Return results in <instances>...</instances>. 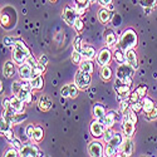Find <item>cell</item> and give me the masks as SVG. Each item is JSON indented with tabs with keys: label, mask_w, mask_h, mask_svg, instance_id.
<instances>
[{
	"label": "cell",
	"mask_w": 157,
	"mask_h": 157,
	"mask_svg": "<svg viewBox=\"0 0 157 157\" xmlns=\"http://www.w3.org/2000/svg\"><path fill=\"white\" fill-rule=\"evenodd\" d=\"M138 43L137 34L133 29H127L122 33L120 40H118V48L122 50H128V49H135Z\"/></svg>",
	"instance_id": "6da1fadb"
},
{
	"label": "cell",
	"mask_w": 157,
	"mask_h": 157,
	"mask_svg": "<svg viewBox=\"0 0 157 157\" xmlns=\"http://www.w3.org/2000/svg\"><path fill=\"white\" fill-rule=\"evenodd\" d=\"M28 57H30V50L21 40H15L13 45V59L18 64H23L27 62Z\"/></svg>",
	"instance_id": "7a4b0ae2"
},
{
	"label": "cell",
	"mask_w": 157,
	"mask_h": 157,
	"mask_svg": "<svg viewBox=\"0 0 157 157\" xmlns=\"http://www.w3.org/2000/svg\"><path fill=\"white\" fill-rule=\"evenodd\" d=\"M135 73V68L133 67H131V65L127 63H121L118 65V68H117V79H120L122 83L127 84L131 87V84H132V75Z\"/></svg>",
	"instance_id": "3957f363"
},
{
	"label": "cell",
	"mask_w": 157,
	"mask_h": 157,
	"mask_svg": "<svg viewBox=\"0 0 157 157\" xmlns=\"http://www.w3.org/2000/svg\"><path fill=\"white\" fill-rule=\"evenodd\" d=\"M74 83L77 84V87L79 88V89H86L90 84V74L79 69V71L77 72V74H75Z\"/></svg>",
	"instance_id": "277c9868"
},
{
	"label": "cell",
	"mask_w": 157,
	"mask_h": 157,
	"mask_svg": "<svg viewBox=\"0 0 157 157\" xmlns=\"http://www.w3.org/2000/svg\"><path fill=\"white\" fill-rule=\"evenodd\" d=\"M78 18V11L71 6H65L63 10V19L68 25H74L75 20Z\"/></svg>",
	"instance_id": "5b68a950"
},
{
	"label": "cell",
	"mask_w": 157,
	"mask_h": 157,
	"mask_svg": "<svg viewBox=\"0 0 157 157\" xmlns=\"http://www.w3.org/2000/svg\"><path fill=\"white\" fill-rule=\"evenodd\" d=\"M135 124H136V123H135L133 121L129 120L128 113H127V111H126L124 114H123V132H124V135H126L127 137H132V136H133L135 129H136Z\"/></svg>",
	"instance_id": "8992f818"
},
{
	"label": "cell",
	"mask_w": 157,
	"mask_h": 157,
	"mask_svg": "<svg viewBox=\"0 0 157 157\" xmlns=\"http://www.w3.org/2000/svg\"><path fill=\"white\" fill-rule=\"evenodd\" d=\"M111 59H112V53H111V50L108 48H103V49H101L98 52V54H97L98 64H101V65H108Z\"/></svg>",
	"instance_id": "52a82bcc"
},
{
	"label": "cell",
	"mask_w": 157,
	"mask_h": 157,
	"mask_svg": "<svg viewBox=\"0 0 157 157\" xmlns=\"http://www.w3.org/2000/svg\"><path fill=\"white\" fill-rule=\"evenodd\" d=\"M18 73L23 81H29L33 78V67L28 63H23L18 69Z\"/></svg>",
	"instance_id": "ba28073f"
},
{
	"label": "cell",
	"mask_w": 157,
	"mask_h": 157,
	"mask_svg": "<svg viewBox=\"0 0 157 157\" xmlns=\"http://www.w3.org/2000/svg\"><path fill=\"white\" fill-rule=\"evenodd\" d=\"M38 153H39L38 148L33 145H24L19 150V155L21 157H34V156H38Z\"/></svg>",
	"instance_id": "9c48e42d"
},
{
	"label": "cell",
	"mask_w": 157,
	"mask_h": 157,
	"mask_svg": "<svg viewBox=\"0 0 157 157\" xmlns=\"http://www.w3.org/2000/svg\"><path fill=\"white\" fill-rule=\"evenodd\" d=\"M120 150L121 152L124 155V156H131L133 152V142L131 140V137H127L122 141L121 146H120Z\"/></svg>",
	"instance_id": "30bf717a"
},
{
	"label": "cell",
	"mask_w": 157,
	"mask_h": 157,
	"mask_svg": "<svg viewBox=\"0 0 157 157\" xmlns=\"http://www.w3.org/2000/svg\"><path fill=\"white\" fill-rule=\"evenodd\" d=\"M114 89H116L117 94H118V99H121L122 97L124 98L126 96H128V94H129V86H127V84L122 83L120 79H117L116 86H114Z\"/></svg>",
	"instance_id": "8fae6325"
},
{
	"label": "cell",
	"mask_w": 157,
	"mask_h": 157,
	"mask_svg": "<svg viewBox=\"0 0 157 157\" xmlns=\"http://www.w3.org/2000/svg\"><path fill=\"white\" fill-rule=\"evenodd\" d=\"M104 132V124L101 123L98 120L97 121H93L90 123V133H92L93 137H101Z\"/></svg>",
	"instance_id": "7c38bea8"
},
{
	"label": "cell",
	"mask_w": 157,
	"mask_h": 157,
	"mask_svg": "<svg viewBox=\"0 0 157 157\" xmlns=\"http://www.w3.org/2000/svg\"><path fill=\"white\" fill-rule=\"evenodd\" d=\"M126 63H128L131 67H133L135 69L138 68V59L136 56L135 49H128L126 50Z\"/></svg>",
	"instance_id": "4fadbf2b"
},
{
	"label": "cell",
	"mask_w": 157,
	"mask_h": 157,
	"mask_svg": "<svg viewBox=\"0 0 157 157\" xmlns=\"http://www.w3.org/2000/svg\"><path fill=\"white\" fill-rule=\"evenodd\" d=\"M88 152L90 156L93 157H101L103 156V147L99 142H90L89 146H88Z\"/></svg>",
	"instance_id": "5bb4252c"
},
{
	"label": "cell",
	"mask_w": 157,
	"mask_h": 157,
	"mask_svg": "<svg viewBox=\"0 0 157 157\" xmlns=\"http://www.w3.org/2000/svg\"><path fill=\"white\" fill-rule=\"evenodd\" d=\"M3 74L5 78H11L15 74V65L13 62H6L3 67Z\"/></svg>",
	"instance_id": "9a60e30c"
},
{
	"label": "cell",
	"mask_w": 157,
	"mask_h": 157,
	"mask_svg": "<svg viewBox=\"0 0 157 157\" xmlns=\"http://www.w3.org/2000/svg\"><path fill=\"white\" fill-rule=\"evenodd\" d=\"M101 123H103L104 126H107V127H112L114 124V121H116V113L114 112H109L107 113L104 117H102V118L98 120Z\"/></svg>",
	"instance_id": "2e32d148"
},
{
	"label": "cell",
	"mask_w": 157,
	"mask_h": 157,
	"mask_svg": "<svg viewBox=\"0 0 157 157\" xmlns=\"http://www.w3.org/2000/svg\"><path fill=\"white\" fill-rule=\"evenodd\" d=\"M24 101H21L19 97H17V96H14L11 99H10V106L15 109V112H18V113H20L23 109H24Z\"/></svg>",
	"instance_id": "e0dca14e"
},
{
	"label": "cell",
	"mask_w": 157,
	"mask_h": 157,
	"mask_svg": "<svg viewBox=\"0 0 157 157\" xmlns=\"http://www.w3.org/2000/svg\"><path fill=\"white\" fill-rule=\"evenodd\" d=\"M112 19V14H111V11L106 8H103L98 11V20L102 23V24H106L108 23L109 20Z\"/></svg>",
	"instance_id": "ac0fdd59"
},
{
	"label": "cell",
	"mask_w": 157,
	"mask_h": 157,
	"mask_svg": "<svg viewBox=\"0 0 157 157\" xmlns=\"http://www.w3.org/2000/svg\"><path fill=\"white\" fill-rule=\"evenodd\" d=\"M52 101L47 97V96H43L40 99H39V103H38V107H39V109L40 111H43V112H47V111H49L50 108H52Z\"/></svg>",
	"instance_id": "d6986e66"
},
{
	"label": "cell",
	"mask_w": 157,
	"mask_h": 157,
	"mask_svg": "<svg viewBox=\"0 0 157 157\" xmlns=\"http://www.w3.org/2000/svg\"><path fill=\"white\" fill-rule=\"evenodd\" d=\"M30 86H32V89H35V90H39L42 89L43 86H44V79L42 75H36V77H33L30 79Z\"/></svg>",
	"instance_id": "ffe728a7"
},
{
	"label": "cell",
	"mask_w": 157,
	"mask_h": 157,
	"mask_svg": "<svg viewBox=\"0 0 157 157\" xmlns=\"http://www.w3.org/2000/svg\"><path fill=\"white\" fill-rule=\"evenodd\" d=\"M81 54H82V57L86 58V59H93L94 57H97L96 50H94V48H92V47H83L82 50H81Z\"/></svg>",
	"instance_id": "44dd1931"
},
{
	"label": "cell",
	"mask_w": 157,
	"mask_h": 157,
	"mask_svg": "<svg viewBox=\"0 0 157 157\" xmlns=\"http://www.w3.org/2000/svg\"><path fill=\"white\" fill-rule=\"evenodd\" d=\"M142 109H143V112H145V113H150L152 109H155L153 101L145 96V97H143V99H142Z\"/></svg>",
	"instance_id": "7402d4cb"
},
{
	"label": "cell",
	"mask_w": 157,
	"mask_h": 157,
	"mask_svg": "<svg viewBox=\"0 0 157 157\" xmlns=\"http://www.w3.org/2000/svg\"><path fill=\"white\" fill-rule=\"evenodd\" d=\"M99 77L103 81H109L112 77V69L108 67V65H101L99 69Z\"/></svg>",
	"instance_id": "603a6c76"
},
{
	"label": "cell",
	"mask_w": 157,
	"mask_h": 157,
	"mask_svg": "<svg viewBox=\"0 0 157 157\" xmlns=\"http://www.w3.org/2000/svg\"><path fill=\"white\" fill-rule=\"evenodd\" d=\"M122 141H123L122 135H120V133H114V135H113V137L108 141V145H109V146H112V147H116V148H120Z\"/></svg>",
	"instance_id": "cb8c5ba5"
},
{
	"label": "cell",
	"mask_w": 157,
	"mask_h": 157,
	"mask_svg": "<svg viewBox=\"0 0 157 157\" xmlns=\"http://www.w3.org/2000/svg\"><path fill=\"white\" fill-rule=\"evenodd\" d=\"M79 69L81 71H83V72H86V73H93V71H94V67H93V63L92 62H89V59H87V60H83V62H81V64H79Z\"/></svg>",
	"instance_id": "d4e9b609"
},
{
	"label": "cell",
	"mask_w": 157,
	"mask_h": 157,
	"mask_svg": "<svg viewBox=\"0 0 157 157\" xmlns=\"http://www.w3.org/2000/svg\"><path fill=\"white\" fill-rule=\"evenodd\" d=\"M113 57H114V60H116L117 63H120V64L126 62V53H124V50H122L121 48H118V49L114 50Z\"/></svg>",
	"instance_id": "484cf974"
},
{
	"label": "cell",
	"mask_w": 157,
	"mask_h": 157,
	"mask_svg": "<svg viewBox=\"0 0 157 157\" xmlns=\"http://www.w3.org/2000/svg\"><path fill=\"white\" fill-rule=\"evenodd\" d=\"M93 116L96 117L97 120H99V118H102V117L106 116V111H104V108L102 106L96 104V106L93 107Z\"/></svg>",
	"instance_id": "4316f807"
},
{
	"label": "cell",
	"mask_w": 157,
	"mask_h": 157,
	"mask_svg": "<svg viewBox=\"0 0 157 157\" xmlns=\"http://www.w3.org/2000/svg\"><path fill=\"white\" fill-rule=\"evenodd\" d=\"M44 72H45V64L38 63V64L35 65V67L33 68V77H36V75H42Z\"/></svg>",
	"instance_id": "83f0119b"
},
{
	"label": "cell",
	"mask_w": 157,
	"mask_h": 157,
	"mask_svg": "<svg viewBox=\"0 0 157 157\" xmlns=\"http://www.w3.org/2000/svg\"><path fill=\"white\" fill-rule=\"evenodd\" d=\"M10 126H11V122L6 118V117H2V123H0V129H2V132L5 133L8 129H10Z\"/></svg>",
	"instance_id": "f1b7e54d"
},
{
	"label": "cell",
	"mask_w": 157,
	"mask_h": 157,
	"mask_svg": "<svg viewBox=\"0 0 157 157\" xmlns=\"http://www.w3.org/2000/svg\"><path fill=\"white\" fill-rule=\"evenodd\" d=\"M43 136H44V132H43V128L42 127H35V129H34V140L36 141V142H40L42 140H43Z\"/></svg>",
	"instance_id": "f546056e"
},
{
	"label": "cell",
	"mask_w": 157,
	"mask_h": 157,
	"mask_svg": "<svg viewBox=\"0 0 157 157\" xmlns=\"http://www.w3.org/2000/svg\"><path fill=\"white\" fill-rule=\"evenodd\" d=\"M106 43H107L108 47L114 45V43H116V34L113 32H108L107 33V35H106Z\"/></svg>",
	"instance_id": "4dcf8cb0"
},
{
	"label": "cell",
	"mask_w": 157,
	"mask_h": 157,
	"mask_svg": "<svg viewBox=\"0 0 157 157\" xmlns=\"http://www.w3.org/2000/svg\"><path fill=\"white\" fill-rule=\"evenodd\" d=\"M21 88H23V83H20V82H14V83H13V86H11V92H13V94L18 96V93L21 90Z\"/></svg>",
	"instance_id": "1f68e13d"
},
{
	"label": "cell",
	"mask_w": 157,
	"mask_h": 157,
	"mask_svg": "<svg viewBox=\"0 0 157 157\" xmlns=\"http://www.w3.org/2000/svg\"><path fill=\"white\" fill-rule=\"evenodd\" d=\"M78 89H79V88H78L77 87V84L74 83H71L69 84V97L71 98H77V96H78Z\"/></svg>",
	"instance_id": "d6a6232c"
},
{
	"label": "cell",
	"mask_w": 157,
	"mask_h": 157,
	"mask_svg": "<svg viewBox=\"0 0 157 157\" xmlns=\"http://www.w3.org/2000/svg\"><path fill=\"white\" fill-rule=\"evenodd\" d=\"M74 29H75V32L77 33H81L82 30H83V28H84V24H83V20L81 19V18H77V20H75V23H74Z\"/></svg>",
	"instance_id": "836d02e7"
},
{
	"label": "cell",
	"mask_w": 157,
	"mask_h": 157,
	"mask_svg": "<svg viewBox=\"0 0 157 157\" xmlns=\"http://www.w3.org/2000/svg\"><path fill=\"white\" fill-rule=\"evenodd\" d=\"M72 60L75 64H81V62H82V54H81V52L74 50L73 54H72Z\"/></svg>",
	"instance_id": "e575fe53"
},
{
	"label": "cell",
	"mask_w": 157,
	"mask_h": 157,
	"mask_svg": "<svg viewBox=\"0 0 157 157\" xmlns=\"http://www.w3.org/2000/svg\"><path fill=\"white\" fill-rule=\"evenodd\" d=\"M113 135H114V133H113L112 128H111V127H108L107 129H104V132H103V140L108 142V141H109V140L113 137Z\"/></svg>",
	"instance_id": "d590c367"
},
{
	"label": "cell",
	"mask_w": 157,
	"mask_h": 157,
	"mask_svg": "<svg viewBox=\"0 0 157 157\" xmlns=\"http://www.w3.org/2000/svg\"><path fill=\"white\" fill-rule=\"evenodd\" d=\"M157 0H141V5L143 8H153L156 6Z\"/></svg>",
	"instance_id": "8d00e7d4"
},
{
	"label": "cell",
	"mask_w": 157,
	"mask_h": 157,
	"mask_svg": "<svg viewBox=\"0 0 157 157\" xmlns=\"http://www.w3.org/2000/svg\"><path fill=\"white\" fill-rule=\"evenodd\" d=\"M73 47H74V50H78V52H81L83 45H82V38L81 36H77L74 39V43H73Z\"/></svg>",
	"instance_id": "74e56055"
},
{
	"label": "cell",
	"mask_w": 157,
	"mask_h": 157,
	"mask_svg": "<svg viewBox=\"0 0 157 157\" xmlns=\"http://www.w3.org/2000/svg\"><path fill=\"white\" fill-rule=\"evenodd\" d=\"M25 118H27V116H25V114H15L14 116V118H13L11 120V124H18V123H20L21 121H24Z\"/></svg>",
	"instance_id": "f35d334b"
},
{
	"label": "cell",
	"mask_w": 157,
	"mask_h": 157,
	"mask_svg": "<svg viewBox=\"0 0 157 157\" xmlns=\"http://www.w3.org/2000/svg\"><path fill=\"white\" fill-rule=\"evenodd\" d=\"M129 108L132 109V111H135L136 113H138L141 109H142V102H133V103H131V106H129Z\"/></svg>",
	"instance_id": "ab89813d"
},
{
	"label": "cell",
	"mask_w": 157,
	"mask_h": 157,
	"mask_svg": "<svg viewBox=\"0 0 157 157\" xmlns=\"http://www.w3.org/2000/svg\"><path fill=\"white\" fill-rule=\"evenodd\" d=\"M136 92L138 93V96L141 98H143V97L146 96V93H147V87L146 86H140V87L136 88Z\"/></svg>",
	"instance_id": "60d3db41"
},
{
	"label": "cell",
	"mask_w": 157,
	"mask_h": 157,
	"mask_svg": "<svg viewBox=\"0 0 157 157\" xmlns=\"http://www.w3.org/2000/svg\"><path fill=\"white\" fill-rule=\"evenodd\" d=\"M34 129H35V127L33 124H29L27 128H25V133H27L28 138H33L34 137Z\"/></svg>",
	"instance_id": "b9f144b4"
},
{
	"label": "cell",
	"mask_w": 157,
	"mask_h": 157,
	"mask_svg": "<svg viewBox=\"0 0 157 157\" xmlns=\"http://www.w3.org/2000/svg\"><path fill=\"white\" fill-rule=\"evenodd\" d=\"M117 150L118 148H116V147H112V146H109V145H107V147H106V156H114L116 153H117Z\"/></svg>",
	"instance_id": "7bdbcfd3"
},
{
	"label": "cell",
	"mask_w": 157,
	"mask_h": 157,
	"mask_svg": "<svg viewBox=\"0 0 157 157\" xmlns=\"http://www.w3.org/2000/svg\"><path fill=\"white\" fill-rule=\"evenodd\" d=\"M140 98H141V97L138 96V93L136 92V90H135L133 93H129V94H128V99H129V102H131V103H133V102H138V101H140Z\"/></svg>",
	"instance_id": "ee69618b"
},
{
	"label": "cell",
	"mask_w": 157,
	"mask_h": 157,
	"mask_svg": "<svg viewBox=\"0 0 157 157\" xmlns=\"http://www.w3.org/2000/svg\"><path fill=\"white\" fill-rule=\"evenodd\" d=\"M60 94H62V97H69V84L64 86L60 89Z\"/></svg>",
	"instance_id": "f6af8a7d"
},
{
	"label": "cell",
	"mask_w": 157,
	"mask_h": 157,
	"mask_svg": "<svg viewBox=\"0 0 157 157\" xmlns=\"http://www.w3.org/2000/svg\"><path fill=\"white\" fill-rule=\"evenodd\" d=\"M157 117V109L155 108V109H152L150 113H146V118L147 120H150V121H152V120H155Z\"/></svg>",
	"instance_id": "bcb514c9"
},
{
	"label": "cell",
	"mask_w": 157,
	"mask_h": 157,
	"mask_svg": "<svg viewBox=\"0 0 157 157\" xmlns=\"http://www.w3.org/2000/svg\"><path fill=\"white\" fill-rule=\"evenodd\" d=\"M4 135H5L6 140H8V141H10V142H11L13 140H14V138H15V135H14V132H13V131H11V129H8V131H6V132H5Z\"/></svg>",
	"instance_id": "7dc6e473"
},
{
	"label": "cell",
	"mask_w": 157,
	"mask_h": 157,
	"mask_svg": "<svg viewBox=\"0 0 157 157\" xmlns=\"http://www.w3.org/2000/svg\"><path fill=\"white\" fill-rule=\"evenodd\" d=\"M4 156H5V157H11V156H13V157H17V156H20V155H18L17 148H15V150H13V148H11V150H8V151L5 152Z\"/></svg>",
	"instance_id": "c3c4849f"
},
{
	"label": "cell",
	"mask_w": 157,
	"mask_h": 157,
	"mask_svg": "<svg viewBox=\"0 0 157 157\" xmlns=\"http://www.w3.org/2000/svg\"><path fill=\"white\" fill-rule=\"evenodd\" d=\"M11 143H13V146H14V148H17V150H20L23 147L20 140H18V138H14V140L11 141Z\"/></svg>",
	"instance_id": "681fc988"
},
{
	"label": "cell",
	"mask_w": 157,
	"mask_h": 157,
	"mask_svg": "<svg viewBox=\"0 0 157 157\" xmlns=\"http://www.w3.org/2000/svg\"><path fill=\"white\" fill-rule=\"evenodd\" d=\"M14 43H15V40L14 39H11V38H4V44L6 45V47H11V45H14Z\"/></svg>",
	"instance_id": "f907efd6"
},
{
	"label": "cell",
	"mask_w": 157,
	"mask_h": 157,
	"mask_svg": "<svg viewBox=\"0 0 157 157\" xmlns=\"http://www.w3.org/2000/svg\"><path fill=\"white\" fill-rule=\"evenodd\" d=\"M25 63H28L29 65H32L33 68H34L35 65L38 64V63H36V60H35V58H34V57H32V56H30V57H28V59H27V62H25Z\"/></svg>",
	"instance_id": "816d5d0a"
},
{
	"label": "cell",
	"mask_w": 157,
	"mask_h": 157,
	"mask_svg": "<svg viewBox=\"0 0 157 157\" xmlns=\"http://www.w3.org/2000/svg\"><path fill=\"white\" fill-rule=\"evenodd\" d=\"M97 2H98V4L101 5V6H108L111 3H112V0H97Z\"/></svg>",
	"instance_id": "f5cc1de1"
},
{
	"label": "cell",
	"mask_w": 157,
	"mask_h": 157,
	"mask_svg": "<svg viewBox=\"0 0 157 157\" xmlns=\"http://www.w3.org/2000/svg\"><path fill=\"white\" fill-rule=\"evenodd\" d=\"M39 63H42V64H48V57L45 56V54H42L40 56V58H39Z\"/></svg>",
	"instance_id": "db71d44e"
},
{
	"label": "cell",
	"mask_w": 157,
	"mask_h": 157,
	"mask_svg": "<svg viewBox=\"0 0 157 157\" xmlns=\"http://www.w3.org/2000/svg\"><path fill=\"white\" fill-rule=\"evenodd\" d=\"M2 23H3L4 25L8 24V15H6V14H3V15H2Z\"/></svg>",
	"instance_id": "11a10c76"
},
{
	"label": "cell",
	"mask_w": 157,
	"mask_h": 157,
	"mask_svg": "<svg viewBox=\"0 0 157 157\" xmlns=\"http://www.w3.org/2000/svg\"><path fill=\"white\" fill-rule=\"evenodd\" d=\"M75 2L79 4V5H84V6H87V2H88V0H75Z\"/></svg>",
	"instance_id": "9f6ffc18"
},
{
	"label": "cell",
	"mask_w": 157,
	"mask_h": 157,
	"mask_svg": "<svg viewBox=\"0 0 157 157\" xmlns=\"http://www.w3.org/2000/svg\"><path fill=\"white\" fill-rule=\"evenodd\" d=\"M96 0H88V3H94Z\"/></svg>",
	"instance_id": "6f0895ef"
},
{
	"label": "cell",
	"mask_w": 157,
	"mask_h": 157,
	"mask_svg": "<svg viewBox=\"0 0 157 157\" xmlns=\"http://www.w3.org/2000/svg\"><path fill=\"white\" fill-rule=\"evenodd\" d=\"M49 2H50V3H56V2H57V0H49Z\"/></svg>",
	"instance_id": "680465c9"
}]
</instances>
